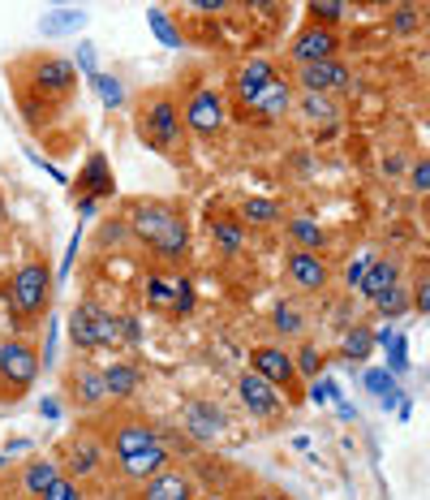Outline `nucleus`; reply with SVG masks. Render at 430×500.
I'll list each match as a JSON object with an SVG mask.
<instances>
[{
  "instance_id": "obj_1",
  "label": "nucleus",
  "mask_w": 430,
  "mask_h": 500,
  "mask_svg": "<svg viewBox=\"0 0 430 500\" xmlns=\"http://www.w3.org/2000/svg\"><path fill=\"white\" fill-rule=\"evenodd\" d=\"M129 229H134L151 250H160V254H181L186 242H190L186 216H181L177 207H168V203H134Z\"/></svg>"
},
{
  "instance_id": "obj_2",
  "label": "nucleus",
  "mask_w": 430,
  "mask_h": 500,
  "mask_svg": "<svg viewBox=\"0 0 430 500\" xmlns=\"http://www.w3.org/2000/svg\"><path fill=\"white\" fill-rule=\"evenodd\" d=\"M4 298L13 306V315H22V320L44 315L48 311V298H52V272L44 263H26V268H18V276H13V285H9Z\"/></svg>"
},
{
  "instance_id": "obj_3",
  "label": "nucleus",
  "mask_w": 430,
  "mask_h": 500,
  "mask_svg": "<svg viewBox=\"0 0 430 500\" xmlns=\"http://www.w3.org/2000/svg\"><path fill=\"white\" fill-rule=\"evenodd\" d=\"M117 320L112 315H103L99 306H91V302H82V306H73L70 315V341L78 346V350H99V346H112L120 332H117Z\"/></svg>"
},
{
  "instance_id": "obj_4",
  "label": "nucleus",
  "mask_w": 430,
  "mask_h": 500,
  "mask_svg": "<svg viewBox=\"0 0 430 500\" xmlns=\"http://www.w3.org/2000/svg\"><path fill=\"white\" fill-rule=\"evenodd\" d=\"M35 375H39V354L30 346H22V341L0 346V379H4V388H30Z\"/></svg>"
},
{
  "instance_id": "obj_5",
  "label": "nucleus",
  "mask_w": 430,
  "mask_h": 500,
  "mask_svg": "<svg viewBox=\"0 0 430 500\" xmlns=\"http://www.w3.org/2000/svg\"><path fill=\"white\" fill-rule=\"evenodd\" d=\"M177 134H181L177 104H172V100H155L151 108H146V117H143V138L151 143V147L168 151L172 143H177Z\"/></svg>"
},
{
  "instance_id": "obj_6",
  "label": "nucleus",
  "mask_w": 430,
  "mask_h": 500,
  "mask_svg": "<svg viewBox=\"0 0 430 500\" xmlns=\"http://www.w3.org/2000/svg\"><path fill=\"white\" fill-rule=\"evenodd\" d=\"M224 100L215 96V91H194L190 104H186V125H190L194 134H203V138H211L224 129Z\"/></svg>"
},
{
  "instance_id": "obj_7",
  "label": "nucleus",
  "mask_w": 430,
  "mask_h": 500,
  "mask_svg": "<svg viewBox=\"0 0 430 500\" xmlns=\"http://www.w3.org/2000/svg\"><path fill=\"white\" fill-rule=\"evenodd\" d=\"M302 87H306V96L353 91V74H349L340 61H318V65H302Z\"/></svg>"
},
{
  "instance_id": "obj_8",
  "label": "nucleus",
  "mask_w": 430,
  "mask_h": 500,
  "mask_svg": "<svg viewBox=\"0 0 430 500\" xmlns=\"http://www.w3.org/2000/svg\"><path fill=\"white\" fill-rule=\"evenodd\" d=\"M250 371L263 375L267 384H276V388H293V358L285 350H276V346H259V350H250Z\"/></svg>"
},
{
  "instance_id": "obj_9",
  "label": "nucleus",
  "mask_w": 430,
  "mask_h": 500,
  "mask_svg": "<svg viewBox=\"0 0 430 500\" xmlns=\"http://www.w3.org/2000/svg\"><path fill=\"white\" fill-rule=\"evenodd\" d=\"M237 393H241V401H245V410H250V414H259V419H271V414L280 410V388H276V384H267L263 375H254V371L241 375Z\"/></svg>"
},
{
  "instance_id": "obj_10",
  "label": "nucleus",
  "mask_w": 430,
  "mask_h": 500,
  "mask_svg": "<svg viewBox=\"0 0 430 500\" xmlns=\"http://www.w3.org/2000/svg\"><path fill=\"white\" fill-rule=\"evenodd\" d=\"M293 56L302 65H318V61H335V35L327 26H306L297 39H293Z\"/></svg>"
},
{
  "instance_id": "obj_11",
  "label": "nucleus",
  "mask_w": 430,
  "mask_h": 500,
  "mask_svg": "<svg viewBox=\"0 0 430 500\" xmlns=\"http://www.w3.org/2000/svg\"><path fill=\"white\" fill-rule=\"evenodd\" d=\"M78 74H73L70 61H44V65H35V91H44V96H70Z\"/></svg>"
},
{
  "instance_id": "obj_12",
  "label": "nucleus",
  "mask_w": 430,
  "mask_h": 500,
  "mask_svg": "<svg viewBox=\"0 0 430 500\" xmlns=\"http://www.w3.org/2000/svg\"><path fill=\"white\" fill-rule=\"evenodd\" d=\"M288 276H293L302 289H323V285H327V263H323L314 250H297V254H288Z\"/></svg>"
},
{
  "instance_id": "obj_13",
  "label": "nucleus",
  "mask_w": 430,
  "mask_h": 500,
  "mask_svg": "<svg viewBox=\"0 0 430 500\" xmlns=\"http://www.w3.org/2000/svg\"><path fill=\"white\" fill-rule=\"evenodd\" d=\"M186 427H190L194 440H215L224 431V414L215 410L211 401H190L186 405Z\"/></svg>"
},
{
  "instance_id": "obj_14",
  "label": "nucleus",
  "mask_w": 430,
  "mask_h": 500,
  "mask_svg": "<svg viewBox=\"0 0 430 500\" xmlns=\"http://www.w3.org/2000/svg\"><path fill=\"white\" fill-rule=\"evenodd\" d=\"M164 466H168L164 445H151V449H143V453L120 457V475L125 479H155V475H164Z\"/></svg>"
},
{
  "instance_id": "obj_15",
  "label": "nucleus",
  "mask_w": 430,
  "mask_h": 500,
  "mask_svg": "<svg viewBox=\"0 0 430 500\" xmlns=\"http://www.w3.org/2000/svg\"><path fill=\"white\" fill-rule=\"evenodd\" d=\"M78 190H87V199H103V195L117 190V181H112V173H108V160H103L99 151L87 160V169H82V177H78Z\"/></svg>"
},
{
  "instance_id": "obj_16",
  "label": "nucleus",
  "mask_w": 430,
  "mask_h": 500,
  "mask_svg": "<svg viewBox=\"0 0 430 500\" xmlns=\"http://www.w3.org/2000/svg\"><path fill=\"white\" fill-rule=\"evenodd\" d=\"M271 82H276V70H271L267 61H250V65H245V70L237 74V96L245 104H254L267 91V87H271Z\"/></svg>"
},
{
  "instance_id": "obj_17",
  "label": "nucleus",
  "mask_w": 430,
  "mask_h": 500,
  "mask_svg": "<svg viewBox=\"0 0 430 500\" xmlns=\"http://www.w3.org/2000/svg\"><path fill=\"white\" fill-rule=\"evenodd\" d=\"M358 289L366 298H379L387 289H396V263H392V259H370V268H366Z\"/></svg>"
},
{
  "instance_id": "obj_18",
  "label": "nucleus",
  "mask_w": 430,
  "mask_h": 500,
  "mask_svg": "<svg viewBox=\"0 0 430 500\" xmlns=\"http://www.w3.org/2000/svg\"><path fill=\"white\" fill-rule=\"evenodd\" d=\"M151 445H160L155 440V431L146 423H125L112 436V449H117V457H129V453H143V449H151Z\"/></svg>"
},
{
  "instance_id": "obj_19",
  "label": "nucleus",
  "mask_w": 430,
  "mask_h": 500,
  "mask_svg": "<svg viewBox=\"0 0 430 500\" xmlns=\"http://www.w3.org/2000/svg\"><path fill=\"white\" fill-rule=\"evenodd\" d=\"M143 500H194V488L186 475H155L146 483Z\"/></svg>"
},
{
  "instance_id": "obj_20",
  "label": "nucleus",
  "mask_w": 430,
  "mask_h": 500,
  "mask_svg": "<svg viewBox=\"0 0 430 500\" xmlns=\"http://www.w3.org/2000/svg\"><path fill=\"white\" fill-rule=\"evenodd\" d=\"M250 108H254L259 117H267V121H271V117H285V112H288V87L276 78V82H271V87H267V91L250 104Z\"/></svg>"
},
{
  "instance_id": "obj_21",
  "label": "nucleus",
  "mask_w": 430,
  "mask_h": 500,
  "mask_svg": "<svg viewBox=\"0 0 430 500\" xmlns=\"http://www.w3.org/2000/svg\"><path fill=\"white\" fill-rule=\"evenodd\" d=\"M103 384H108V397H129V393L138 388V371L125 367V362H117V367L103 371Z\"/></svg>"
},
{
  "instance_id": "obj_22",
  "label": "nucleus",
  "mask_w": 430,
  "mask_h": 500,
  "mask_svg": "<svg viewBox=\"0 0 430 500\" xmlns=\"http://www.w3.org/2000/svg\"><path fill=\"white\" fill-rule=\"evenodd\" d=\"M366 388L383 401V410H392L401 401V388H396V375L392 371H366Z\"/></svg>"
},
{
  "instance_id": "obj_23",
  "label": "nucleus",
  "mask_w": 430,
  "mask_h": 500,
  "mask_svg": "<svg viewBox=\"0 0 430 500\" xmlns=\"http://www.w3.org/2000/svg\"><path fill=\"white\" fill-rule=\"evenodd\" d=\"M56 479L61 475H56L52 462H35V466H26V492H30V496H44Z\"/></svg>"
},
{
  "instance_id": "obj_24",
  "label": "nucleus",
  "mask_w": 430,
  "mask_h": 500,
  "mask_svg": "<svg viewBox=\"0 0 430 500\" xmlns=\"http://www.w3.org/2000/svg\"><path fill=\"white\" fill-rule=\"evenodd\" d=\"M211 238L219 242V250H224V254H237V250H241V238H245V233H241V225H237V221L219 216V221L211 225Z\"/></svg>"
},
{
  "instance_id": "obj_25",
  "label": "nucleus",
  "mask_w": 430,
  "mask_h": 500,
  "mask_svg": "<svg viewBox=\"0 0 430 500\" xmlns=\"http://www.w3.org/2000/svg\"><path fill=\"white\" fill-rule=\"evenodd\" d=\"M78 401H87V405H99V401L108 397V384H103V375H91V371H82L78 375Z\"/></svg>"
},
{
  "instance_id": "obj_26",
  "label": "nucleus",
  "mask_w": 430,
  "mask_h": 500,
  "mask_svg": "<svg viewBox=\"0 0 430 500\" xmlns=\"http://www.w3.org/2000/svg\"><path fill=\"white\" fill-rule=\"evenodd\" d=\"M288 233H293V238H297L306 250H318L323 242H327V238H323V229L314 225V221H306V216H302V221H293V225H288Z\"/></svg>"
},
{
  "instance_id": "obj_27",
  "label": "nucleus",
  "mask_w": 430,
  "mask_h": 500,
  "mask_svg": "<svg viewBox=\"0 0 430 500\" xmlns=\"http://www.w3.org/2000/svg\"><path fill=\"white\" fill-rule=\"evenodd\" d=\"M241 212H245V221H250V225H271V221L280 216V207H276L271 199H245Z\"/></svg>"
},
{
  "instance_id": "obj_28",
  "label": "nucleus",
  "mask_w": 430,
  "mask_h": 500,
  "mask_svg": "<svg viewBox=\"0 0 430 500\" xmlns=\"http://www.w3.org/2000/svg\"><path fill=\"white\" fill-rule=\"evenodd\" d=\"M375 306H379L387 320H396V315H405L409 306H413V298H405V289H387V294L375 298Z\"/></svg>"
},
{
  "instance_id": "obj_29",
  "label": "nucleus",
  "mask_w": 430,
  "mask_h": 500,
  "mask_svg": "<svg viewBox=\"0 0 430 500\" xmlns=\"http://www.w3.org/2000/svg\"><path fill=\"white\" fill-rule=\"evenodd\" d=\"M91 82H95L99 100L108 104V108H120V100H125V91H120V82H117V78H112V74H95Z\"/></svg>"
},
{
  "instance_id": "obj_30",
  "label": "nucleus",
  "mask_w": 430,
  "mask_h": 500,
  "mask_svg": "<svg viewBox=\"0 0 430 500\" xmlns=\"http://www.w3.org/2000/svg\"><path fill=\"white\" fill-rule=\"evenodd\" d=\"M302 117H306V121H335V108L323 100V96H306V100H302Z\"/></svg>"
},
{
  "instance_id": "obj_31",
  "label": "nucleus",
  "mask_w": 430,
  "mask_h": 500,
  "mask_svg": "<svg viewBox=\"0 0 430 500\" xmlns=\"http://www.w3.org/2000/svg\"><path fill=\"white\" fill-rule=\"evenodd\" d=\"M73 26H82V9H61L44 22V35H61V30H73Z\"/></svg>"
},
{
  "instance_id": "obj_32",
  "label": "nucleus",
  "mask_w": 430,
  "mask_h": 500,
  "mask_svg": "<svg viewBox=\"0 0 430 500\" xmlns=\"http://www.w3.org/2000/svg\"><path fill=\"white\" fill-rule=\"evenodd\" d=\"M70 462H73V471H78V475H91V471H95V462H99L95 445H87V440H82V445H73Z\"/></svg>"
},
{
  "instance_id": "obj_33",
  "label": "nucleus",
  "mask_w": 430,
  "mask_h": 500,
  "mask_svg": "<svg viewBox=\"0 0 430 500\" xmlns=\"http://www.w3.org/2000/svg\"><path fill=\"white\" fill-rule=\"evenodd\" d=\"M146 18H151V30H155V35H160V39H164L168 48H181V35H177V30H172V22H168V13H160V9H151V13H146Z\"/></svg>"
},
{
  "instance_id": "obj_34",
  "label": "nucleus",
  "mask_w": 430,
  "mask_h": 500,
  "mask_svg": "<svg viewBox=\"0 0 430 500\" xmlns=\"http://www.w3.org/2000/svg\"><path fill=\"white\" fill-rule=\"evenodd\" d=\"M370 346H375V337H370L366 328H353V332L344 337V354H349V358H366Z\"/></svg>"
},
{
  "instance_id": "obj_35",
  "label": "nucleus",
  "mask_w": 430,
  "mask_h": 500,
  "mask_svg": "<svg viewBox=\"0 0 430 500\" xmlns=\"http://www.w3.org/2000/svg\"><path fill=\"white\" fill-rule=\"evenodd\" d=\"M146 294H151L155 306H168V302L177 298V285H168L164 276H146Z\"/></svg>"
},
{
  "instance_id": "obj_36",
  "label": "nucleus",
  "mask_w": 430,
  "mask_h": 500,
  "mask_svg": "<svg viewBox=\"0 0 430 500\" xmlns=\"http://www.w3.org/2000/svg\"><path fill=\"white\" fill-rule=\"evenodd\" d=\"M293 367H297L302 375H318V371H323V354L314 350V346H306V350L293 358Z\"/></svg>"
},
{
  "instance_id": "obj_37",
  "label": "nucleus",
  "mask_w": 430,
  "mask_h": 500,
  "mask_svg": "<svg viewBox=\"0 0 430 500\" xmlns=\"http://www.w3.org/2000/svg\"><path fill=\"white\" fill-rule=\"evenodd\" d=\"M44 500H82V492H78L73 479H56L48 492H44Z\"/></svg>"
},
{
  "instance_id": "obj_38",
  "label": "nucleus",
  "mask_w": 430,
  "mask_h": 500,
  "mask_svg": "<svg viewBox=\"0 0 430 500\" xmlns=\"http://www.w3.org/2000/svg\"><path fill=\"white\" fill-rule=\"evenodd\" d=\"M276 328H280V332H302V315H297L293 306H280V311H276Z\"/></svg>"
},
{
  "instance_id": "obj_39",
  "label": "nucleus",
  "mask_w": 430,
  "mask_h": 500,
  "mask_svg": "<svg viewBox=\"0 0 430 500\" xmlns=\"http://www.w3.org/2000/svg\"><path fill=\"white\" fill-rule=\"evenodd\" d=\"M190 306H194V285H190V280H177V298H172V311H181V315H186Z\"/></svg>"
},
{
  "instance_id": "obj_40",
  "label": "nucleus",
  "mask_w": 430,
  "mask_h": 500,
  "mask_svg": "<svg viewBox=\"0 0 430 500\" xmlns=\"http://www.w3.org/2000/svg\"><path fill=\"white\" fill-rule=\"evenodd\" d=\"M392 371H409V346H405V337H392Z\"/></svg>"
},
{
  "instance_id": "obj_41",
  "label": "nucleus",
  "mask_w": 430,
  "mask_h": 500,
  "mask_svg": "<svg viewBox=\"0 0 430 500\" xmlns=\"http://www.w3.org/2000/svg\"><path fill=\"white\" fill-rule=\"evenodd\" d=\"M310 13H314V18H323V22H335V18H344V4H335V0H323V4H314Z\"/></svg>"
},
{
  "instance_id": "obj_42",
  "label": "nucleus",
  "mask_w": 430,
  "mask_h": 500,
  "mask_svg": "<svg viewBox=\"0 0 430 500\" xmlns=\"http://www.w3.org/2000/svg\"><path fill=\"white\" fill-rule=\"evenodd\" d=\"M413 190H426L430 195V160H422V164L413 169Z\"/></svg>"
},
{
  "instance_id": "obj_43",
  "label": "nucleus",
  "mask_w": 430,
  "mask_h": 500,
  "mask_svg": "<svg viewBox=\"0 0 430 500\" xmlns=\"http://www.w3.org/2000/svg\"><path fill=\"white\" fill-rule=\"evenodd\" d=\"M413 306L422 311V315H430V276L418 285V294H413Z\"/></svg>"
},
{
  "instance_id": "obj_44",
  "label": "nucleus",
  "mask_w": 430,
  "mask_h": 500,
  "mask_svg": "<svg viewBox=\"0 0 430 500\" xmlns=\"http://www.w3.org/2000/svg\"><path fill=\"white\" fill-rule=\"evenodd\" d=\"M78 61H82V70H87V74L95 78V48H91V44H82V52H78Z\"/></svg>"
},
{
  "instance_id": "obj_45",
  "label": "nucleus",
  "mask_w": 430,
  "mask_h": 500,
  "mask_svg": "<svg viewBox=\"0 0 430 500\" xmlns=\"http://www.w3.org/2000/svg\"><path fill=\"white\" fill-rule=\"evenodd\" d=\"M332 397H335V384H327V379L310 388V401H332Z\"/></svg>"
},
{
  "instance_id": "obj_46",
  "label": "nucleus",
  "mask_w": 430,
  "mask_h": 500,
  "mask_svg": "<svg viewBox=\"0 0 430 500\" xmlns=\"http://www.w3.org/2000/svg\"><path fill=\"white\" fill-rule=\"evenodd\" d=\"M413 26H418V13L413 9H401L396 13V30H413Z\"/></svg>"
},
{
  "instance_id": "obj_47",
  "label": "nucleus",
  "mask_w": 430,
  "mask_h": 500,
  "mask_svg": "<svg viewBox=\"0 0 430 500\" xmlns=\"http://www.w3.org/2000/svg\"><path fill=\"white\" fill-rule=\"evenodd\" d=\"M366 268H370V259H358V263H349V285H361Z\"/></svg>"
},
{
  "instance_id": "obj_48",
  "label": "nucleus",
  "mask_w": 430,
  "mask_h": 500,
  "mask_svg": "<svg viewBox=\"0 0 430 500\" xmlns=\"http://www.w3.org/2000/svg\"><path fill=\"white\" fill-rule=\"evenodd\" d=\"M78 212H82V216H91V212H95V199H87V195H82V199H78Z\"/></svg>"
},
{
  "instance_id": "obj_49",
  "label": "nucleus",
  "mask_w": 430,
  "mask_h": 500,
  "mask_svg": "<svg viewBox=\"0 0 430 500\" xmlns=\"http://www.w3.org/2000/svg\"><path fill=\"white\" fill-rule=\"evenodd\" d=\"M259 500H288V496H280V492H263Z\"/></svg>"
},
{
  "instance_id": "obj_50",
  "label": "nucleus",
  "mask_w": 430,
  "mask_h": 500,
  "mask_svg": "<svg viewBox=\"0 0 430 500\" xmlns=\"http://www.w3.org/2000/svg\"><path fill=\"white\" fill-rule=\"evenodd\" d=\"M426 216H430V195H426Z\"/></svg>"
},
{
  "instance_id": "obj_51",
  "label": "nucleus",
  "mask_w": 430,
  "mask_h": 500,
  "mask_svg": "<svg viewBox=\"0 0 430 500\" xmlns=\"http://www.w3.org/2000/svg\"><path fill=\"white\" fill-rule=\"evenodd\" d=\"M0 216H4V203H0Z\"/></svg>"
},
{
  "instance_id": "obj_52",
  "label": "nucleus",
  "mask_w": 430,
  "mask_h": 500,
  "mask_svg": "<svg viewBox=\"0 0 430 500\" xmlns=\"http://www.w3.org/2000/svg\"><path fill=\"white\" fill-rule=\"evenodd\" d=\"M0 466H4V457H0Z\"/></svg>"
}]
</instances>
